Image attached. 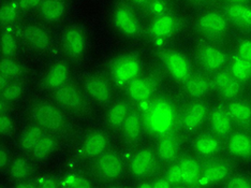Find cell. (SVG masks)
Returning <instances> with one entry per match:
<instances>
[{"instance_id":"obj_27","label":"cell","mask_w":251,"mask_h":188,"mask_svg":"<svg viewBox=\"0 0 251 188\" xmlns=\"http://www.w3.org/2000/svg\"><path fill=\"white\" fill-rule=\"evenodd\" d=\"M220 141L217 135L213 134H201L195 141V150L198 155L203 157L213 156L220 151Z\"/></svg>"},{"instance_id":"obj_26","label":"cell","mask_w":251,"mask_h":188,"mask_svg":"<svg viewBox=\"0 0 251 188\" xmlns=\"http://www.w3.org/2000/svg\"><path fill=\"white\" fill-rule=\"evenodd\" d=\"M108 140L104 134L94 133L85 139L83 151L88 157H99L105 152Z\"/></svg>"},{"instance_id":"obj_51","label":"cell","mask_w":251,"mask_h":188,"mask_svg":"<svg viewBox=\"0 0 251 188\" xmlns=\"http://www.w3.org/2000/svg\"><path fill=\"white\" fill-rule=\"evenodd\" d=\"M18 187H20V188H23V187H25V188H28V187H32L30 184H19L18 185Z\"/></svg>"},{"instance_id":"obj_40","label":"cell","mask_w":251,"mask_h":188,"mask_svg":"<svg viewBox=\"0 0 251 188\" xmlns=\"http://www.w3.org/2000/svg\"><path fill=\"white\" fill-rule=\"evenodd\" d=\"M165 178L168 179V181L170 182L171 184H178L181 183V171H180V167L179 163H175L170 166L169 169L167 170V173H165Z\"/></svg>"},{"instance_id":"obj_5","label":"cell","mask_w":251,"mask_h":188,"mask_svg":"<svg viewBox=\"0 0 251 188\" xmlns=\"http://www.w3.org/2000/svg\"><path fill=\"white\" fill-rule=\"evenodd\" d=\"M32 115L40 126L50 132H59L65 126L64 114L50 104L38 105L33 109Z\"/></svg>"},{"instance_id":"obj_8","label":"cell","mask_w":251,"mask_h":188,"mask_svg":"<svg viewBox=\"0 0 251 188\" xmlns=\"http://www.w3.org/2000/svg\"><path fill=\"white\" fill-rule=\"evenodd\" d=\"M197 57L200 66L209 72L221 70L226 62V54L220 49L210 44H204L200 47Z\"/></svg>"},{"instance_id":"obj_4","label":"cell","mask_w":251,"mask_h":188,"mask_svg":"<svg viewBox=\"0 0 251 188\" xmlns=\"http://www.w3.org/2000/svg\"><path fill=\"white\" fill-rule=\"evenodd\" d=\"M161 59L170 76L175 81L185 83L186 80L191 76L190 64L184 54L174 50H167L162 52Z\"/></svg>"},{"instance_id":"obj_38","label":"cell","mask_w":251,"mask_h":188,"mask_svg":"<svg viewBox=\"0 0 251 188\" xmlns=\"http://www.w3.org/2000/svg\"><path fill=\"white\" fill-rule=\"evenodd\" d=\"M18 10L19 4H15L13 2L4 3L1 7V10H0V21H1V25H9L12 22H14L16 16H18Z\"/></svg>"},{"instance_id":"obj_34","label":"cell","mask_w":251,"mask_h":188,"mask_svg":"<svg viewBox=\"0 0 251 188\" xmlns=\"http://www.w3.org/2000/svg\"><path fill=\"white\" fill-rule=\"evenodd\" d=\"M56 149V142L54 139L48 135H43L36 146L31 151L33 157L36 159H44L54 152Z\"/></svg>"},{"instance_id":"obj_50","label":"cell","mask_w":251,"mask_h":188,"mask_svg":"<svg viewBox=\"0 0 251 188\" xmlns=\"http://www.w3.org/2000/svg\"><path fill=\"white\" fill-rule=\"evenodd\" d=\"M227 1L231 3H245L247 0H227Z\"/></svg>"},{"instance_id":"obj_52","label":"cell","mask_w":251,"mask_h":188,"mask_svg":"<svg viewBox=\"0 0 251 188\" xmlns=\"http://www.w3.org/2000/svg\"><path fill=\"white\" fill-rule=\"evenodd\" d=\"M139 186H140V187H152V186H151V184H150V183H145V184H140Z\"/></svg>"},{"instance_id":"obj_23","label":"cell","mask_w":251,"mask_h":188,"mask_svg":"<svg viewBox=\"0 0 251 188\" xmlns=\"http://www.w3.org/2000/svg\"><path fill=\"white\" fill-rule=\"evenodd\" d=\"M23 37L26 40V42L38 51H45L50 47V37L48 32L43 30L41 27L35 25L26 26L23 29Z\"/></svg>"},{"instance_id":"obj_13","label":"cell","mask_w":251,"mask_h":188,"mask_svg":"<svg viewBox=\"0 0 251 188\" xmlns=\"http://www.w3.org/2000/svg\"><path fill=\"white\" fill-rule=\"evenodd\" d=\"M156 82L151 78H136L128 84L127 92L135 102H143L151 98L155 93Z\"/></svg>"},{"instance_id":"obj_1","label":"cell","mask_w":251,"mask_h":188,"mask_svg":"<svg viewBox=\"0 0 251 188\" xmlns=\"http://www.w3.org/2000/svg\"><path fill=\"white\" fill-rule=\"evenodd\" d=\"M145 128L153 135L170 134L176 124V109L168 99H157L148 107L144 115Z\"/></svg>"},{"instance_id":"obj_21","label":"cell","mask_w":251,"mask_h":188,"mask_svg":"<svg viewBox=\"0 0 251 188\" xmlns=\"http://www.w3.org/2000/svg\"><path fill=\"white\" fill-rule=\"evenodd\" d=\"M226 18L241 28H251V7L245 3H230L226 8Z\"/></svg>"},{"instance_id":"obj_18","label":"cell","mask_w":251,"mask_h":188,"mask_svg":"<svg viewBox=\"0 0 251 188\" xmlns=\"http://www.w3.org/2000/svg\"><path fill=\"white\" fill-rule=\"evenodd\" d=\"M85 88L91 98L100 104H105L111 99L112 89L104 79L100 77H90L85 82Z\"/></svg>"},{"instance_id":"obj_28","label":"cell","mask_w":251,"mask_h":188,"mask_svg":"<svg viewBox=\"0 0 251 188\" xmlns=\"http://www.w3.org/2000/svg\"><path fill=\"white\" fill-rule=\"evenodd\" d=\"M181 171L182 183L192 185L199 181L202 174V168L197 159L192 157H185L178 162Z\"/></svg>"},{"instance_id":"obj_48","label":"cell","mask_w":251,"mask_h":188,"mask_svg":"<svg viewBox=\"0 0 251 188\" xmlns=\"http://www.w3.org/2000/svg\"><path fill=\"white\" fill-rule=\"evenodd\" d=\"M131 2L134 3L135 5H140V7H144L151 2V0H130Z\"/></svg>"},{"instance_id":"obj_35","label":"cell","mask_w":251,"mask_h":188,"mask_svg":"<svg viewBox=\"0 0 251 188\" xmlns=\"http://www.w3.org/2000/svg\"><path fill=\"white\" fill-rule=\"evenodd\" d=\"M10 171H11L10 172L11 176H12L14 180L23 181L29 176L31 168H30L29 162L25 161V159L20 158V159H16V161L12 162Z\"/></svg>"},{"instance_id":"obj_3","label":"cell","mask_w":251,"mask_h":188,"mask_svg":"<svg viewBox=\"0 0 251 188\" xmlns=\"http://www.w3.org/2000/svg\"><path fill=\"white\" fill-rule=\"evenodd\" d=\"M111 73L118 84H129L141 73V62L132 55H124L114 60Z\"/></svg>"},{"instance_id":"obj_39","label":"cell","mask_w":251,"mask_h":188,"mask_svg":"<svg viewBox=\"0 0 251 188\" xmlns=\"http://www.w3.org/2000/svg\"><path fill=\"white\" fill-rule=\"evenodd\" d=\"M16 48H18V42L14 36L10 32H4L1 36V45H0L1 54L4 57L12 56L15 53Z\"/></svg>"},{"instance_id":"obj_22","label":"cell","mask_w":251,"mask_h":188,"mask_svg":"<svg viewBox=\"0 0 251 188\" xmlns=\"http://www.w3.org/2000/svg\"><path fill=\"white\" fill-rule=\"evenodd\" d=\"M227 150L233 156L239 158L251 157V136L245 133H236L230 136Z\"/></svg>"},{"instance_id":"obj_33","label":"cell","mask_w":251,"mask_h":188,"mask_svg":"<svg viewBox=\"0 0 251 188\" xmlns=\"http://www.w3.org/2000/svg\"><path fill=\"white\" fill-rule=\"evenodd\" d=\"M43 135L44 134L41 126H31L27 128L21 138V146L25 151L31 152Z\"/></svg>"},{"instance_id":"obj_10","label":"cell","mask_w":251,"mask_h":188,"mask_svg":"<svg viewBox=\"0 0 251 188\" xmlns=\"http://www.w3.org/2000/svg\"><path fill=\"white\" fill-rule=\"evenodd\" d=\"M55 99L59 106L72 111L81 110L85 104L84 96L81 90L75 85L67 83L56 89Z\"/></svg>"},{"instance_id":"obj_47","label":"cell","mask_w":251,"mask_h":188,"mask_svg":"<svg viewBox=\"0 0 251 188\" xmlns=\"http://www.w3.org/2000/svg\"><path fill=\"white\" fill-rule=\"evenodd\" d=\"M7 162H8V153L3 149V147H1V150H0V168L3 169L5 166H7Z\"/></svg>"},{"instance_id":"obj_7","label":"cell","mask_w":251,"mask_h":188,"mask_svg":"<svg viewBox=\"0 0 251 188\" xmlns=\"http://www.w3.org/2000/svg\"><path fill=\"white\" fill-rule=\"evenodd\" d=\"M213 87L225 100H234L242 92V83L234 78L230 70L217 71L213 79Z\"/></svg>"},{"instance_id":"obj_36","label":"cell","mask_w":251,"mask_h":188,"mask_svg":"<svg viewBox=\"0 0 251 188\" xmlns=\"http://www.w3.org/2000/svg\"><path fill=\"white\" fill-rule=\"evenodd\" d=\"M22 67L13 59L4 57L0 62V76L8 78L9 80L15 79L21 76Z\"/></svg>"},{"instance_id":"obj_19","label":"cell","mask_w":251,"mask_h":188,"mask_svg":"<svg viewBox=\"0 0 251 188\" xmlns=\"http://www.w3.org/2000/svg\"><path fill=\"white\" fill-rule=\"evenodd\" d=\"M178 26V22L174 15L163 14L158 16L150 26L151 36L157 39L167 38L172 35Z\"/></svg>"},{"instance_id":"obj_49","label":"cell","mask_w":251,"mask_h":188,"mask_svg":"<svg viewBox=\"0 0 251 188\" xmlns=\"http://www.w3.org/2000/svg\"><path fill=\"white\" fill-rule=\"evenodd\" d=\"M41 186L42 187H55L56 184H55L54 181H45L44 184H42Z\"/></svg>"},{"instance_id":"obj_9","label":"cell","mask_w":251,"mask_h":188,"mask_svg":"<svg viewBox=\"0 0 251 188\" xmlns=\"http://www.w3.org/2000/svg\"><path fill=\"white\" fill-rule=\"evenodd\" d=\"M156 154L151 149H142L131 158L130 170L136 178H146L156 168Z\"/></svg>"},{"instance_id":"obj_29","label":"cell","mask_w":251,"mask_h":188,"mask_svg":"<svg viewBox=\"0 0 251 188\" xmlns=\"http://www.w3.org/2000/svg\"><path fill=\"white\" fill-rule=\"evenodd\" d=\"M39 10L44 21L56 22L64 16L66 7L61 0H42Z\"/></svg>"},{"instance_id":"obj_16","label":"cell","mask_w":251,"mask_h":188,"mask_svg":"<svg viewBox=\"0 0 251 188\" xmlns=\"http://www.w3.org/2000/svg\"><path fill=\"white\" fill-rule=\"evenodd\" d=\"M209 124L215 135L219 138H226L230 134L233 128V121L224 109H215L209 114Z\"/></svg>"},{"instance_id":"obj_45","label":"cell","mask_w":251,"mask_h":188,"mask_svg":"<svg viewBox=\"0 0 251 188\" xmlns=\"http://www.w3.org/2000/svg\"><path fill=\"white\" fill-rule=\"evenodd\" d=\"M70 185L72 187H88V186H90L88 182L85 179L81 178V176H79V178L78 176H76V178H72V181L70 182Z\"/></svg>"},{"instance_id":"obj_31","label":"cell","mask_w":251,"mask_h":188,"mask_svg":"<svg viewBox=\"0 0 251 188\" xmlns=\"http://www.w3.org/2000/svg\"><path fill=\"white\" fill-rule=\"evenodd\" d=\"M129 106L124 101L114 104L107 112V122L113 128H121L129 115Z\"/></svg>"},{"instance_id":"obj_42","label":"cell","mask_w":251,"mask_h":188,"mask_svg":"<svg viewBox=\"0 0 251 188\" xmlns=\"http://www.w3.org/2000/svg\"><path fill=\"white\" fill-rule=\"evenodd\" d=\"M237 55L242 58L251 61V40H243L237 47Z\"/></svg>"},{"instance_id":"obj_12","label":"cell","mask_w":251,"mask_h":188,"mask_svg":"<svg viewBox=\"0 0 251 188\" xmlns=\"http://www.w3.org/2000/svg\"><path fill=\"white\" fill-rule=\"evenodd\" d=\"M62 44H64L66 53L71 58H79L84 54L85 47H86V41H85L83 31L77 27L69 28L65 32Z\"/></svg>"},{"instance_id":"obj_43","label":"cell","mask_w":251,"mask_h":188,"mask_svg":"<svg viewBox=\"0 0 251 188\" xmlns=\"http://www.w3.org/2000/svg\"><path fill=\"white\" fill-rule=\"evenodd\" d=\"M12 119L8 114L1 113V116H0V134H1V135H7L12 132Z\"/></svg>"},{"instance_id":"obj_24","label":"cell","mask_w":251,"mask_h":188,"mask_svg":"<svg viewBox=\"0 0 251 188\" xmlns=\"http://www.w3.org/2000/svg\"><path fill=\"white\" fill-rule=\"evenodd\" d=\"M232 121L242 127L251 125V107L245 101L232 100L226 109Z\"/></svg>"},{"instance_id":"obj_6","label":"cell","mask_w":251,"mask_h":188,"mask_svg":"<svg viewBox=\"0 0 251 188\" xmlns=\"http://www.w3.org/2000/svg\"><path fill=\"white\" fill-rule=\"evenodd\" d=\"M96 173L105 181L118 179L124 172V163L116 153H103L97 159L95 164Z\"/></svg>"},{"instance_id":"obj_11","label":"cell","mask_w":251,"mask_h":188,"mask_svg":"<svg viewBox=\"0 0 251 188\" xmlns=\"http://www.w3.org/2000/svg\"><path fill=\"white\" fill-rule=\"evenodd\" d=\"M208 115V107L202 101L193 102L185 110L181 117V125L187 130H196L204 123Z\"/></svg>"},{"instance_id":"obj_17","label":"cell","mask_w":251,"mask_h":188,"mask_svg":"<svg viewBox=\"0 0 251 188\" xmlns=\"http://www.w3.org/2000/svg\"><path fill=\"white\" fill-rule=\"evenodd\" d=\"M180 151V141L175 134H167L161 135L157 144V154L163 161H172Z\"/></svg>"},{"instance_id":"obj_32","label":"cell","mask_w":251,"mask_h":188,"mask_svg":"<svg viewBox=\"0 0 251 188\" xmlns=\"http://www.w3.org/2000/svg\"><path fill=\"white\" fill-rule=\"evenodd\" d=\"M230 72L241 83L249 81L251 79V61L237 56L231 62Z\"/></svg>"},{"instance_id":"obj_41","label":"cell","mask_w":251,"mask_h":188,"mask_svg":"<svg viewBox=\"0 0 251 188\" xmlns=\"http://www.w3.org/2000/svg\"><path fill=\"white\" fill-rule=\"evenodd\" d=\"M227 188H249L251 187V181L244 175H236L227 181L226 184Z\"/></svg>"},{"instance_id":"obj_44","label":"cell","mask_w":251,"mask_h":188,"mask_svg":"<svg viewBox=\"0 0 251 188\" xmlns=\"http://www.w3.org/2000/svg\"><path fill=\"white\" fill-rule=\"evenodd\" d=\"M42 2V0H20L19 8L21 10H31Z\"/></svg>"},{"instance_id":"obj_30","label":"cell","mask_w":251,"mask_h":188,"mask_svg":"<svg viewBox=\"0 0 251 188\" xmlns=\"http://www.w3.org/2000/svg\"><path fill=\"white\" fill-rule=\"evenodd\" d=\"M126 141L133 143L140 138L142 133V118L138 112H130L122 126Z\"/></svg>"},{"instance_id":"obj_20","label":"cell","mask_w":251,"mask_h":188,"mask_svg":"<svg viewBox=\"0 0 251 188\" xmlns=\"http://www.w3.org/2000/svg\"><path fill=\"white\" fill-rule=\"evenodd\" d=\"M230 171L231 168L229 163L225 161L216 159V161H210L205 163L202 169V175L207 183H218L227 178Z\"/></svg>"},{"instance_id":"obj_46","label":"cell","mask_w":251,"mask_h":188,"mask_svg":"<svg viewBox=\"0 0 251 188\" xmlns=\"http://www.w3.org/2000/svg\"><path fill=\"white\" fill-rule=\"evenodd\" d=\"M151 186L153 188H165V187H171L172 184H171L168 181V179L164 176V178H160L156 181H153V183H151Z\"/></svg>"},{"instance_id":"obj_2","label":"cell","mask_w":251,"mask_h":188,"mask_svg":"<svg viewBox=\"0 0 251 188\" xmlns=\"http://www.w3.org/2000/svg\"><path fill=\"white\" fill-rule=\"evenodd\" d=\"M197 29L208 39H219L224 37L229 29L227 20L221 13L210 11L202 14L197 21Z\"/></svg>"},{"instance_id":"obj_25","label":"cell","mask_w":251,"mask_h":188,"mask_svg":"<svg viewBox=\"0 0 251 188\" xmlns=\"http://www.w3.org/2000/svg\"><path fill=\"white\" fill-rule=\"evenodd\" d=\"M69 76V67H68L65 62H57V64L50 68V71L48 72L47 77L44 79V82L48 88L56 90L67 83Z\"/></svg>"},{"instance_id":"obj_15","label":"cell","mask_w":251,"mask_h":188,"mask_svg":"<svg viewBox=\"0 0 251 188\" xmlns=\"http://www.w3.org/2000/svg\"><path fill=\"white\" fill-rule=\"evenodd\" d=\"M185 92L191 98H202L206 96L213 88V83L210 80L201 73L191 75L185 81Z\"/></svg>"},{"instance_id":"obj_14","label":"cell","mask_w":251,"mask_h":188,"mask_svg":"<svg viewBox=\"0 0 251 188\" xmlns=\"http://www.w3.org/2000/svg\"><path fill=\"white\" fill-rule=\"evenodd\" d=\"M114 24L124 35L134 36L139 31V23L129 8L121 5L114 12Z\"/></svg>"},{"instance_id":"obj_37","label":"cell","mask_w":251,"mask_h":188,"mask_svg":"<svg viewBox=\"0 0 251 188\" xmlns=\"http://www.w3.org/2000/svg\"><path fill=\"white\" fill-rule=\"evenodd\" d=\"M23 94V86L20 83L10 82L7 86L1 89V100L5 102H13L19 99Z\"/></svg>"}]
</instances>
